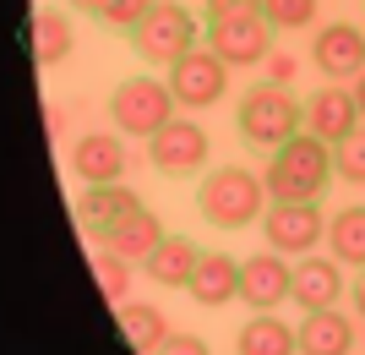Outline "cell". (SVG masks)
<instances>
[{
  "label": "cell",
  "instance_id": "5b68a950",
  "mask_svg": "<svg viewBox=\"0 0 365 355\" xmlns=\"http://www.w3.org/2000/svg\"><path fill=\"white\" fill-rule=\"evenodd\" d=\"M175 109H180V99H175L169 82L125 77L120 88H115V99H109V121H115L120 137H158V131L175 121Z\"/></svg>",
  "mask_w": 365,
  "mask_h": 355
},
{
  "label": "cell",
  "instance_id": "f1b7e54d",
  "mask_svg": "<svg viewBox=\"0 0 365 355\" xmlns=\"http://www.w3.org/2000/svg\"><path fill=\"white\" fill-rule=\"evenodd\" d=\"M240 11H262V0H207V16H240Z\"/></svg>",
  "mask_w": 365,
  "mask_h": 355
},
{
  "label": "cell",
  "instance_id": "d6986e66",
  "mask_svg": "<svg viewBox=\"0 0 365 355\" xmlns=\"http://www.w3.org/2000/svg\"><path fill=\"white\" fill-rule=\"evenodd\" d=\"M104 246H109V251H120L125 263H148L153 251L164 246V219L148 214V208H137L131 219H120V224L104 235Z\"/></svg>",
  "mask_w": 365,
  "mask_h": 355
},
{
  "label": "cell",
  "instance_id": "8992f818",
  "mask_svg": "<svg viewBox=\"0 0 365 355\" xmlns=\"http://www.w3.org/2000/svg\"><path fill=\"white\" fill-rule=\"evenodd\" d=\"M207 49L229 66H262V61H273V22L262 11L207 16Z\"/></svg>",
  "mask_w": 365,
  "mask_h": 355
},
{
  "label": "cell",
  "instance_id": "7a4b0ae2",
  "mask_svg": "<svg viewBox=\"0 0 365 355\" xmlns=\"http://www.w3.org/2000/svg\"><path fill=\"white\" fill-rule=\"evenodd\" d=\"M197 208H202L207 224H218V230H245L251 219L262 224V214L273 208V197H267V181H262V175L240 170V164H224V170H213L202 181Z\"/></svg>",
  "mask_w": 365,
  "mask_h": 355
},
{
  "label": "cell",
  "instance_id": "ba28073f",
  "mask_svg": "<svg viewBox=\"0 0 365 355\" xmlns=\"http://www.w3.org/2000/svg\"><path fill=\"white\" fill-rule=\"evenodd\" d=\"M229 71H235L229 61H218L207 44H197L185 61H175V66L164 71V82L175 88L180 109H213L218 99L229 93Z\"/></svg>",
  "mask_w": 365,
  "mask_h": 355
},
{
  "label": "cell",
  "instance_id": "30bf717a",
  "mask_svg": "<svg viewBox=\"0 0 365 355\" xmlns=\"http://www.w3.org/2000/svg\"><path fill=\"white\" fill-rule=\"evenodd\" d=\"M294 295V263H284V251H257L240 263V301L257 311H273Z\"/></svg>",
  "mask_w": 365,
  "mask_h": 355
},
{
  "label": "cell",
  "instance_id": "4fadbf2b",
  "mask_svg": "<svg viewBox=\"0 0 365 355\" xmlns=\"http://www.w3.org/2000/svg\"><path fill=\"white\" fill-rule=\"evenodd\" d=\"M125 170H131V159H125V137H115V131H88V137H76L71 175L82 186H115Z\"/></svg>",
  "mask_w": 365,
  "mask_h": 355
},
{
  "label": "cell",
  "instance_id": "484cf974",
  "mask_svg": "<svg viewBox=\"0 0 365 355\" xmlns=\"http://www.w3.org/2000/svg\"><path fill=\"white\" fill-rule=\"evenodd\" d=\"M153 6H158V0H104V6H98V22L115 28V33H137Z\"/></svg>",
  "mask_w": 365,
  "mask_h": 355
},
{
  "label": "cell",
  "instance_id": "f546056e",
  "mask_svg": "<svg viewBox=\"0 0 365 355\" xmlns=\"http://www.w3.org/2000/svg\"><path fill=\"white\" fill-rule=\"evenodd\" d=\"M289 77H294V61H289V55H273V82L284 88Z\"/></svg>",
  "mask_w": 365,
  "mask_h": 355
},
{
  "label": "cell",
  "instance_id": "3957f363",
  "mask_svg": "<svg viewBox=\"0 0 365 355\" xmlns=\"http://www.w3.org/2000/svg\"><path fill=\"white\" fill-rule=\"evenodd\" d=\"M240 137L257 142V148H284L289 137H300L305 131V104H294V93H284L278 82H262V88H251L240 99Z\"/></svg>",
  "mask_w": 365,
  "mask_h": 355
},
{
  "label": "cell",
  "instance_id": "277c9868",
  "mask_svg": "<svg viewBox=\"0 0 365 355\" xmlns=\"http://www.w3.org/2000/svg\"><path fill=\"white\" fill-rule=\"evenodd\" d=\"M197 44H202L197 11H191V6H180V0H158V6L148 11V22L131 33V49H137L148 66H164V71H169L175 61H185Z\"/></svg>",
  "mask_w": 365,
  "mask_h": 355
},
{
  "label": "cell",
  "instance_id": "2e32d148",
  "mask_svg": "<svg viewBox=\"0 0 365 355\" xmlns=\"http://www.w3.org/2000/svg\"><path fill=\"white\" fill-rule=\"evenodd\" d=\"M185 295L197 301V306H229V301H240V263L235 257H224V251H202L197 274H191V284H185Z\"/></svg>",
  "mask_w": 365,
  "mask_h": 355
},
{
  "label": "cell",
  "instance_id": "52a82bcc",
  "mask_svg": "<svg viewBox=\"0 0 365 355\" xmlns=\"http://www.w3.org/2000/svg\"><path fill=\"white\" fill-rule=\"evenodd\" d=\"M262 235L284 257H311L327 241V214H322L317 202H273L262 214Z\"/></svg>",
  "mask_w": 365,
  "mask_h": 355
},
{
  "label": "cell",
  "instance_id": "ffe728a7",
  "mask_svg": "<svg viewBox=\"0 0 365 355\" xmlns=\"http://www.w3.org/2000/svg\"><path fill=\"white\" fill-rule=\"evenodd\" d=\"M71 44H76V28H71V16H66L61 6H44V11L28 22V49H33L38 66H61L66 55H71Z\"/></svg>",
  "mask_w": 365,
  "mask_h": 355
},
{
  "label": "cell",
  "instance_id": "4316f807",
  "mask_svg": "<svg viewBox=\"0 0 365 355\" xmlns=\"http://www.w3.org/2000/svg\"><path fill=\"white\" fill-rule=\"evenodd\" d=\"M333 164H338V181L365 186V126H360V131H349V137L333 148Z\"/></svg>",
  "mask_w": 365,
  "mask_h": 355
},
{
  "label": "cell",
  "instance_id": "6da1fadb",
  "mask_svg": "<svg viewBox=\"0 0 365 355\" xmlns=\"http://www.w3.org/2000/svg\"><path fill=\"white\" fill-rule=\"evenodd\" d=\"M338 175L333 164V142L311 137V131H300V137H289L284 148H273V159H267V170H262V181H267V197L273 202H317L322 191H327V181Z\"/></svg>",
  "mask_w": 365,
  "mask_h": 355
},
{
  "label": "cell",
  "instance_id": "ac0fdd59",
  "mask_svg": "<svg viewBox=\"0 0 365 355\" xmlns=\"http://www.w3.org/2000/svg\"><path fill=\"white\" fill-rule=\"evenodd\" d=\"M197 263H202V246H197V241H185V235H164V246L142 263V274H148L158 290H185L191 274H197Z\"/></svg>",
  "mask_w": 365,
  "mask_h": 355
},
{
  "label": "cell",
  "instance_id": "7402d4cb",
  "mask_svg": "<svg viewBox=\"0 0 365 355\" xmlns=\"http://www.w3.org/2000/svg\"><path fill=\"white\" fill-rule=\"evenodd\" d=\"M327 251H333L344 268H365V202L338 208V214L327 219Z\"/></svg>",
  "mask_w": 365,
  "mask_h": 355
},
{
  "label": "cell",
  "instance_id": "603a6c76",
  "mask_svg": "<svg viewBox=\"0 0 365 355\" xmlns=\"http://www.w3.org/2000/svg\"><path fill=\"white\" fill-rule=\"evenodd\" d=\"M120 334L131 339V350H148V355H158V344L169 339V323H164V311H158V306L125 301V306H120Z\"/></svg>",
  "mask_w": 365,
  "mask_h": 355
},
{
  "label": "cell",
  "instance_id": "9a60e30c",
  "mask_svg": "<svg viewBox=\"0 0 365 355\" xmlns=\"http://www.w3.org/2000/svg\"><path fill=\"white\" fill-rule=\"evenodd\" d=\"M137 208H142V197H137L125 181H115V186H88V191L76 197V219H82V230L98 235V241H104L120 219H131Z\"/></svg>",
  "mask_w": 365,
  "mask_h": 355
},
{
  "label": "cell",
  "instance_id": "7c38bea8",
  "mask_svg": "<svg viewBox=\"0 0 365 355\" xmlns=\"http://www.w3.org/2000/svg\"><path fill=\"white\" fill-rule=\"evenodd\" d=\"M148 159H153V170H164V175H197L207 164V131L197 121L175 115L158 137H148Z\"/></svg>",
  "mask_w": 365,
  "mask_h": 355
},
{
  "label": "cell",
  "instance_id": "8fae6325",
  "mask_svg": "<svg viewBox=\"0 0 365 355\" xmlns=\"http://www.w3.org/2000/svg\"><path fill=\"white\" fill-rule=\"evenodd\" d=\"M311 61H317V71L327 82H354L365 71V28H354V22H327V28H317Z\"/></svg>",
  "mask_w": 365,
  "mask_h": 355
},
{
  "label": "cell",
  "instance_id": "9c48e42d",
  "mask_svg": "<svg viewBox=\"0 0 365 355\" xmlns=\"http://www.w3.org/2000/svg\"><path fill=\"white\" fill-rule=\"evenodd\" d=\"M365 115H360V99H354L349 82H327V88H317L311 99H305V131L322 142H344L349 131H360Z\"/></svg>",
  "mask_w": 365,
  "mask_h": 355
},
{
  "label": "cell",
  "instance_id": "44dd1931",
  "mask_svg": "<svg viewBox=\"0 0 365 355\" xmlns=\"http://www.w3.org/2000/svg\"><path fill=\"white\" fill-rule=\"evenodd\" d=\"M235 350L240 355H300V339H294V328L273 311H257L251 323L235 334Z\"/></svg>",
  "mask_w": 365,
  "mask_h": 355
},
{
  "label": "cell",
  "instance_id": "4dcf8cb0",
  "mask_svg": "<svg viewBox=\"0 0 365 355\" xmlns=\"http://www.w3.org/2000/svg\"><path fill=\"white\" fill-rule=\"evenodd\" d=\"M354 311L365 317V274H360V284H354Z\"/></svg>",
  "mask_w": 365,
  "mask_h": 355
},
{
  "label": "cell",
  "instance_id": "d6a6232c",
  "mask_svg": "<svg viewBox=\"0 0 365 355\" xmlns=\"http://www.w3.org/2000/svg\"><path fill=\"white\" fill-rule=\"evenodd\" d=\"M71 6H76V11H93V16H98V6H104V0H71Z\"/></svg>",
  "mask_w": 365,
  "mask_h": 355
},
{
  "label": "cell",
  "instance_id": "d4e9b609",
  "mask_svg": "<svg viewBox=\"0 0 365 355\" xmlns=\"http://www.w3.org/2000/svg\"><path fill=\"white\" fill-rule=\"evenodd\" d=\"M322 11V0H262V16L273 22V33H300L311 28Z\"/></svg>",
  "mask_w": 365,
  "mask_h": 355
},
{
  "label": "cell",
  "instance_id": "83f0119b",
  "mask_svg": "<svg viewBox=\"0 0 365 355\" xmlns=\"http://www.w3.org/2000/svg\"><path fill=\"white\" fill-rule=\"evenodd\" d=\"M158 355H213V350H207V339H197V334H169V339L158 344Z\"/></svg>",
  "mask_w": 365,
  "mask_h": 355
},
{
  "label": "cell",
  "instance_id": "5bb4252c",
  "mask_svg": "<svg viewBox=\"0 0 365 355\" xmlns=\"http://www.w3.org/2000/svg\"><path fill=\"white\" fill-rule=\"evenodd\" d=\"M300 311H327L344 301V263H338L333 251L322 257V251H311V257H294V295H289Z\"/></svg>",
  "mask_w": 365,
  "mask_h": 355
},
{
  "label": "cell",
  "instance_id": "1f68e13d",
  "mask_svg": "<svg viewBox=\"0 0 365 355\" xmlns=\"http://www.w3.org/2000/svg\"><path fill=\"white\" fill-rule=\"evenodd\" d=\"M349 88H354V99H360V115H365V71H360V77L349 82Z\"/></svg>",
  "mask_w": 365,
  "mask_h": 355
},
{
  "label": "cell",
  "instance_id": "cb8c5ba5",
  "mask_svg": "<svg viewBox=\"0 0 365 355\" xmlns=\"http://www.w3.org/2000/svg\"><path fill=\"white\" fill-rule=\"evenodd\" d=\"M93 274H98V290H104L115 306H125V301H131V263H125L120 251L104 246L98 257H93Z\"/></svg>",
  "mask_w": 365,
  "mask_h": 355
},
{
  "label": "cell",
  "instance_id": "e0dca14e",
  "mask_svg": "<svg viewBox=\"0 0 365 355\" xmlns=\"http://www.w3.org/2000/svg\"><path fill=\"white\" fill-rule=\"evenodd\" d=\"M294 339H300V355H354V323L338 306L305 311L300 328H294Z\"/></svg>",
  "mask_w": 365,
  "mask_h": 355
}]
</instances>
